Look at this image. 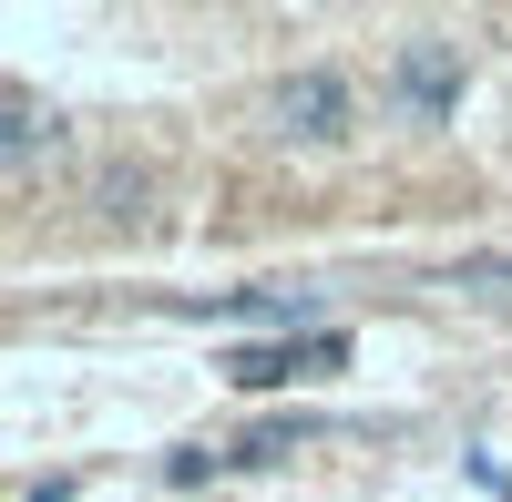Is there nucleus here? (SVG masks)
Listing matches in <instances>:
<instances>
[{"label":"nucleus","mask_w":512,"mask_h":502,"mask_svg":"<svg viewBox=\"0 0 512 502\" xmlns=\"http://www.w3.org/2000/svg\"><path fill=\"white\" fill-rule=\"evenodd\" d=\"M21 502H72V472H52V482H31Z\"/></svg>","instance_id":"6"},{"label":"nucleus","mask_w":512,"mask_h":502,"mask_svg":"<svg viewBox=\"0 0 512 502\" xmlns=\"http://www.w3.org/2000/svg\"><path fill=\"white\" fill-rule=\"evenodd\" d=\"M461 41H441V31H410L400 52H390V113L400 123H451L461 113Z\"/></svg>","instance_id":"2"},{"label":"nucleus","mask_w":512,"mask_h":502,"mask_svg":"<svg viewBox=\"0 0 512 502\" xmlns=\"http://www.w3.org/2000/svg\"><path fill=\"white\" fill-rule=\"evenodd\" d=\"M338 359H349V339H267V349H226L216 369L236 390H287L297 369H338Z\"/></svg>","instance_id":"3"},{"label":"nucleus","mask_w":512,"mask_h":502,"mask_svg":"<svg viewBox=\"0 0 512 502\" xmlns=\"http://www.w3.org/2000/svg\"><path fill=\"white\" fill-rule=\"evenodd\" d=\"M349 123H359V93H349V72H328V62H297L277 93H267V134L277 144L328 154V144H349Z\"/></svg>","instance_id":"1"},{"label":"nucleus","mask_w":512,"mask_h":502,"mask_svg":"<svg viewBox=\"0 0 512 502\" xmlns=\"http://www.w3.org/2000/svg\"><path fill=\"white\" fill-rule=\"evenodd\" d=\"M297 441H308V421H267V431H246V441L226 451V462H287Z\"/></svg>","instance_id":"5"},{"label":"nucleus","mask_w":512,"mask_h":502,"mask_svg":"<svg viewBox=\"0 0 512 502\" xmlns=\"http://www.w3.org/2000/svg\"><path fill=\"white\" fill-rule=\"evenodd\" d=\"M62 144V113L41 103V93H11L0 103V175H11V195H31V175H41V154Z\"/></svg>","instance_id":"4"}]
</instances>
